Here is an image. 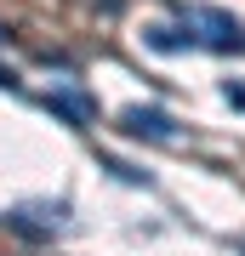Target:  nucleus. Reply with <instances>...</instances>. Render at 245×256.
<instances>
[{
  "mask_svg": "<svg viewBox=\"0 0 245 256\" xmlns=\"http://www.w3.org/2000/svg\"><path fill=\"white\" fill-rule=\"evenodd\" d=\"M222 97L234 102V108H245V86H239V80H228V86H222Z\"/></svg>",
  "mask_w": 245,
  "mask_h": 256,
  "instance_id": "obj_6",
  "label": "nucleus"
},
{
  "mask_svg": "<svg viewBox=\"0 0 245 256\" xmlns=\"http://www.w3.org/2000/svg\"><path fill=\"white\" fill-rule=\"evenodd\" d=\"M120 131H126V137H148V142H177L182 137V126L165 108H143V102L120 114Z\"/></svg>",
  "mask_w": 245,
  "mask_h": 256,
  "instance_id": "obj_3",
  "label": "nucleus"
},
{
  "mask_svg": "<svg viewBox=\"0 0 245 256\" xmlns=\"http://www.w3.org/2000/svg\"><path fill=\"white\" fill-rule=\"evenodd\" d=\"M6 222H12V228H18L23 239H52V234L69 222V205H63V200H52V205L29 200V205H18V210H12Z\"/></svg>",
  "mask_w": 245,
  "mask_h": 256,
  "instance_id": "obj_2",
  "label": "nucleus"
},
{
  "mask_svg": "<svg viewBox=\"0 0 245 256\" xmlns=\"http://www.w3.org/2000/svg\"><path fill=\"white\" fill-rule=\"evenodd\" d=\"M0 46H6V28H0Z\"/></svg>",
  "mask_w": 245,
  "mask_h": 256,
  "instance_id": "obj_8",
  "label": "nucleus"
},
{
  "mask_svg": "<svg viewBox=\"0 0 245 256\" xmlns=\"http://www.w3.org/2000/svg\"><path fill=\"white\" fill-rule=\"evenodd\" d=\"M143 46H148V52H194V46H200V34H194L188 23H182V28L148 23V28H143Z\"/></svg>",
  "mask_w": 245,
  "mask_h": 256,
  "instance_id": "obj_5",
  "label": "nucleus"
},
{
  "mask_svg": "<svg viewBox=\"0 0 245 256\" xmlns=\"http://www.w3.org/2000/svg\"><path fill=\"white\" fill-rule=\"evenodd\" d=\"M0 86H6V92H18V74H12V68H0Z\"/></svg>",
  "mask_w": 245,
  "mask_h": 256,
  "instance_id": "obj_7",
  "label": "nucleus"
},
{
  "mask_svg": "<svg viewBox=\"0 0 245 256\" xmlns=\"http://www.w3.org/2000/svg\"><path fill=\"white\" fill-rule=\"evenodd\" d=\"M182 23H188L194 34H200V46H211V52H245V23H234L217 6H188Z\"/></svg>",
  "mask_w": 245,
  "mask_h": 256,
  "instance_id": "obj_1",
  "label": "nucleus"
},
{
  "mask_svg": "<svg viewBox=\"0 0 245 256\" xmlns=\"http://www.w3.org/2000/svg\"><path fill=\"white\" fill-rule=\"evenodd\" d=\"M46 108H52L57 120H69V126H91V120H97V97H91L86 86L63 80V86H52V92H46Z\"/></svg>",
  "mask_w": 245,
  "mask_h": 256,
  "instance_id": "obj_4",
  "label": "nucleus"
}]
</instances>
